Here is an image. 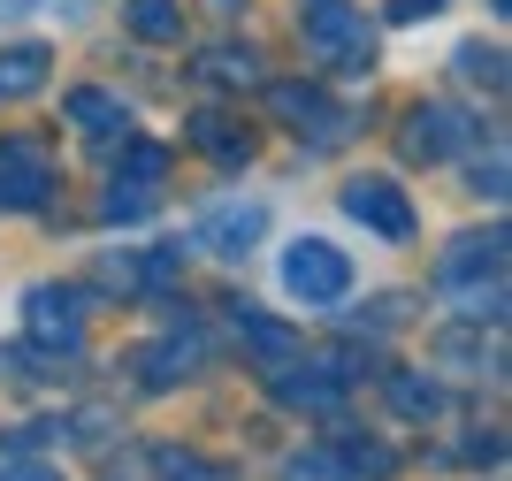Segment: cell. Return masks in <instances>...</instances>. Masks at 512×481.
<instances>
[{
    "label": "cell",
    "instance_id": "cell-21",
    "mask_svg": "<svg viewBox=\"0 0 512 481\" xmlns=\"http://www.w3.org/2000/svg\"><path fill=\"white\" fill-rule=\"evenodd\" d=\"M337 466H344V474H360V481H390V474H398V451H383V443H344Z\"/></svg>",
    "mask_w": 512,
    "mask_h": 481
},
{
    "label": "cell",
    "instance_id": "cell-19",
    "mask_svg": "<svg viewBox=\"0 0 512 481\" xmlns=\"http://www.w3.org/2000/svg\"><path fill=\"white\" fill-rule=\"evenodd\" d=\"M153 481H230V466H214L176 443V451H153Z\"/></svg>",
    "mask_w": 512,
    "mask_h": 481
},
{
    "label": "cell",
    "instance_id": "cell-8",
    "mask_svg": "<svg viewBox=\"0 0 512 481\" xmlns=\"http://www.w3.org/2000/svg\"><path fill=\"white\" fill-rule=\"evenodd\" d=\"M260 237H268V207H253V199H222V207L199 214V245L222 252V260H245Z\"/></svg>",
    "mask_w": 512,
    "mask_h": 481
},
{
    "label": "cell",
    "instance_id": "cell-25",
    "mask_svg": "<svg viewBox=\"0 0 512 481\" xmlns=\"http://www.w3.org/2000/svg\"><path fill=\"white\" fill-rule=\"evenodd\" d=\"M0 481H62V474L39 466V459H0Z\"/></svg>",
    "mask_w": 512,
    "mask_h": 481
},
{
    "label": "cell",
    "instance_id": "cell-18",
    "mask_svg": "<svg viewBox=\"0 0 512 481\" xmlns=\"http://www.w3.org/2000/svg\"><path fill=\"white\" fill-rule=\"evenodd\" d=\"M383 390H390V405H398L406 420H436V413H444V390H436L428 375H421V382H413V375H390Z\"/></svg>",
    "mask_w": 512,
    "mask_h": 481
},
{
    "label": "cell",
    "instance_id": "cell-2",
    "mask_svg": "<svg viewBox=\"0 0 512 481\" xmlns=\"http://www.w3.org/2000/svg\"><path fill=\"white\" fill-rule=\"evenodd\" d=\"M299 46L337 77H360L375 62V31H367V16L352 0H299Z\"/></svg>",
    "mask_w": 512,
    "mask_h": 481
},
{
    "label": "cell",
    "instance_id": "cell-3",
    "mask_svg": "<svg viewBox=\"0 0 512 481\" xmlns=\"http://www.w3.org/2000/svg\"><path fill=\"white\" fill-rule=\"evenodd\" d=\"M283 291L299 298V306H337L352 291V260L329 237H299V245L283 252Z\"/></svg>",
    "mask_w": 512,
    "mask_h": 481
},
{
    "label": "cell",
    "instance_id": "cell-15",
    "mask_svg": "<svg viewBox=\"0 0 512 481\" xmlns=\"http://www.w3.org/2000/svg\"><path fill=\"white\" fill-rule=\"evenodd\" d=\"M54 69V46H0V100H31Z\"/></svg>",
    "mask_w": 512,
    "mask_h": 481
},
{
    "label": "cell",
    "instance_id": "cell-4",
    "mask_svg": "<svg viewBox=\"0 0 512 481\" xmlns=\"http://www.w3.org/2000/svg\"><path fill=\"white\" fill-rule=\"evenodd\" d=\"M474 146H482V123H474L467 107L428 100V107H413V115H406V161H421V168L451 161V153H474Z\"/></svg>",
    "mask_w": 512,
    "mask_h": 481
},
{
    "label": "cell",
    "instance_id": "cell-6",
    "mask_svg": "<svg viewBox=\"0 0 512 481\" xmlns=\"http://www.w3.org/2000/svg\"><path fill=\"white\" fill-rule=\"evenodd\" d=\"M161 168H169V153L161 146H123V161H115V176H107V199H100V214L107 222H146L153 214V199H161Z\"/></svg>",
    "mask_w": 512,
    "mask_h": 481
},
{
    "label": "cell",
    "instance_id": "cell-1",
    "mask_svg": "<svg viewBox=\"0 0 512 481\" xmlns=\"http://www.w3.org/2000/svg\"><path fill=\"white\" fill-rule=\"evenodd\" d=\"M436 283L459 298V314H467V321H490V329H497V321H505V230L459 237V245L444 252Z\"/></svg>",
    "mask_w": 512,
    "mask_h": 481
},
{
    "label": "cell",
    "instance_id": "cell-10",
    "mask_svg": "<svg viewBox=\"0 0 512 481\" xmlns=\"http://www.w3.org/2000/svg\"><path fill=\"white\" fill-rule=\"evenodd\" d=\"M268 100H276L283 123H306V138H314V146H337L344 130H352V115H344V107H329L314 84H276Z\"/></svg>",
    "mask_w": 512,
    "mask_h": 481
},
{
    "label": "cell",
    "instance_id": "cell-14",
    "mask_svg": "<svg viewBox=\"0 0 512 481\" xmlns=\"http://www.w3.org/2000/svg\"><path fill=\"white\" fill-rule=\"evenodd\" d=\"M69 123L85 130L92 146H107V138H115V146H123V130H130V115H123V100H107V92H69Z\"/></svg>",
    "mask_w": 512,
    "mask_h": 481
},
{
    "label": "cell",
    "instance_id": "cell-13",
    "mask_svg": "<svg viewBox=\"0 0 512 481\" xmlns=\"http://www.w3.org/2000/svg\"><path fill=\"white\" fill-rule=\"evenodd\" d=\"M276 398H283V405H306V413H329V405L344 398V375H329V367H299V359H283V375H276Z\"/></svg>",
    "mask_w": 512,
    "mask_h": 481
},
{
    "label": "cell",
    "instance_id": "cell-17",
    "mask_svg": "<svg viewBox=\"0 0 512 481\" xmlns=\"http://www.w3.org/2000/svg\"><path fill=\"white\" fill-rule=\"evenodd\" d=\"M123 23H130L146 46H176V39H184V8H176V0H130Z\"/></svg>",
    "mask_w": 512,
    "mask_h": 481
},
{
    "label": "cell",
    "instance_id": "cell-12",
    "mask_svg": "<svg viewBox=\"0 0 512 481\" xmlns=\"http://www.w3.org/2000/svg\"><path fill=\"white\" fill-rule=\"evenodd\" d=\"M199 359H207V344H199V329H184V336H161V344H146V352H138V382H146V390H169V382H184L199 367Z\"/></svg>",
    "mask_w": 512,
    "mask_h": 481
},
{
    "label": "cell",
    "instance_id": "cell-9",
    "mask_svg": "<svg viewBox=\"0 0 512 481\" xmlns=\"http://www.w3.org/2000/svg\"><path fill=\"white\" fill-rule=\"evenodd\" d=\"M23 314H31V336L39 344H54V352H77L85 344V291H31L23 298Z\"/></svg>",
    "mask_w": 512,
    "mask_h": 481
},
{
    "label": "cell",
    "instance_id": "cell-22",
    "mask_svg": "<svg viewBox=\"0 0 512 481\" xmlns=\"http://www.w3.org/2000/svg\"><path fill=\"white\" fill-rule=\"evenodd\" d=\"M207 77L214 84H260V54H253V46H214Z\"/></svg>",
    "mask_w": 512,
    "mask_h": 481
},
{
    "label": "cell",
    "instance_id": "cell-24",
    "mask_svg": "<svg viewBox=\"0 0 512 481\" xmlns=\"http://www.w3.org/2000/svg\"><path fill=\"white\" fill-rule=\"evenodd\" d=\"M283 481H344V466L337 459H291V474Z\"/></svg>",
    "mask_w": 512,
    "mask_h": 481
},
{
    "label": "cell",
    "instance_id": "cell-11",
    "mask_svg": "<svg viewBox=\"0 0 512 481\" xmlns=\"http://www.w3.org/2000/svg\"><path fill=\"white\" fill-rule=\"evenodd\" d=\"M230 336H237V344H245V352L260 359V367H283V359H299V336L283 329L276 314H260V306H245V298L230 306Z\"/></svg>",
    "mask_w": 512,
    "mask_h": 481
},
{
    "label": "cell",
    "instance_id": "cell-7",
    "mask_svg": "<svg viewBox=\"0 0 512 481\" xmlns=\"http://www.w3.org/2000/svg\"><path fill=\"white\" fill-rule=\"evenodd\" d=\"M344 214L367 222L375 237H413V199L390 184V176H352V184H344Z\"/></svg>",
    "mask_w": 512,
    "mask_h": 481
},
{
    "label": "cell",
    "instance_id": "cell-16",
    "mask_svg": "<svg viewBox=\"0 0 512 481\" xmlns=\"http://www.w3.org/2000/svg\"><path fill=\"white\" fill-rule=\"evenodd\" d=\"M192 146L207 153V161H222V168H245V161H253V138H245L230 115H199V123H192Z\"/></svg>",
    "mask_w": 512,
    "mask_h": 481
},
{
    "label": "cell",
    "instance_id": "cell-5",
    "mask_svg": "<svg viewBox=\"0 0 512 481\" xmlns=\"http://www.w3.org/2000/svg\"><path fill=\"white\" fill-rule=\"evenodd\" d=\"M54 184H62L54 153H46L31 130H8V138H0V207H46Z\"/></svg>",
    "mask_w": 512,
    "mask_h": 481
},
{
    "label": "cell",
    "instance_id": "cell-27",
    "mask_svg": "<svg viewBox=\"0 0 512 481\" xmlns=\"http://www.w3.org/2000/svg\"><path fill=\"white\" fill-rule=\"evenodd\" d=\"M31 8H39V0H0V16H31Z\"/></svg>",
    "mask_w": 512,
    "mask_h": 481
},
{
    "label": "cell",
    "instance_id": "cell-26",
    "mask_svg": "<svg viewBox=\"0 0 512 481\" xmlns=\"http://www.w3.org/2000/svg\"><path fill=\"white\" fill-rule=\"evenodd\" d=\"M474 191H482V199H505V153H490V168H474Z\"/></svg>",
    "mask_w": 512,
    "mask_h": 481
},
{
    "label": "cell",
    "instance_id": "cell-23",
    "mask_svg": "<svg viewBox=\"0 0 512 481\" xmlns=\"http://www.w3.org/2000/svg\"><path fill=\"white\" fill-rule=\"evenodd\" d=\"M383 16L390 23H428V16H444V0H383Z\"/></svg>",
    "mask_w": 512,
    "mask_h": 481
},
{
    "label": "cell",
    "instance_id": "cell-20",
    "mask_svg": "<svg viewBox=\"0 0 512 481\" xmlns=\"http://www.w3.org/2000/svg\"><path fill=\"white\" fill-rule=\"evenodd\" d=\"M451 62H459V77L467 84H482V92H505V54H497V46H459V54H451Z\"/></svg>",
    "mask_w": 512,
    "mask_h": 481
}]
</instances>
